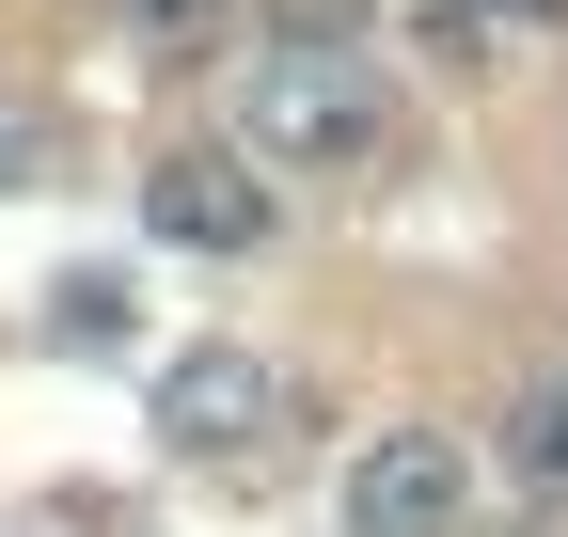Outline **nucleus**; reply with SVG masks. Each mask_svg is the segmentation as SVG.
Instances as JSON below:
<instances>
[{"label": "nucleus", "mask_w": 568, "mask_h": 537, "mask_svg": "<svg viewBox=\"0 0 568 537\" xmlns=\"http://www.w3.org/2000/svg\"><path fill=\"white\" fill-rule=\"evenodd\" d=\"M379 63L364 48H332V32H284L253 48V143L268 159H301V174H347V159H379Z\"/></svg>", "instance_id": "nucleus-1"}, {"label": "nucleus", "mask_w": 568, "mask_h": 537, "mask_svg": "<svg viewBox=\"0 0 568 537\" xmlns=\"http://www.w3.org/2000/svg\"><path fill=\"white\" fill-rule=\"evenodd\" d=\"M474 521V443L458 427H379L347 458V537H458Z\"/></svg>", "instance_id": "nucleus-2"}, {"label": "nucleus", "mask_w": 568, "mask_h": 537, "mask_svg": "<svg viewBox=\"0 0 568 537\" xmlns=\"http://www.w3.org/2000/svg\"><path fill=\"white\" fill-rule=\"evenodd\" d=\"M284 427V379L253 364V348H190V364H159V443L174 458H253Z\"/></svg>", "instance_id": "nucleus-3"}, {"label": "nucleus", "mask_w": 568, "mask_h": 537, "mask_svg": "<svg viewBox=\"0 0 568 537\" xmlns=\"http://www.w3.org/2000/svg\"><path fill=\"white\" fill-rule=\"evenodd\" d=\"M142 222H159L174 253H253L268 237V190H253L237 143H174L159 174H142Z\"/></svg>", "instance_id": "nucleus-4"}, {"label": "nucleus", "mask_w": 568, "mask_h": 537, "mask_svg": "<svg viewBox=\"0 0 568 537\" xmlns=\"http://www.w3.org/2000/svg\"><path fill=\"white\" fill-rule=\"evenodd\" d=\"M506 475L568 506V379H521V412H506Z\"/></svg>", "instance_id": "nucleus-5"}, {"label": "nucleus", "mask_w": 568, "mask_h": 537, "mask_svg": "<svg viewBox=\"0 0 568 537\" xmlns=\"http://www.w3.org/2000/svg\"><path fill=\"white\" fill-rule=\"evenodd\" d=\"M111 17H126V48H159V63H190L205 32L237 17V0H111Z\"/></svg>", "instance_id": "nucleus-6"}, {"label": "nucleus", "mask_w": 568, "mask_h": 537, "mask_svg": "<svg viewBox=\"0 0 568 537\" xmlns=\"http://www.w3.org/2000/svg\"><path fill=\"white\" fill-rule=\"evenodd\" d=\"M48 159H63V143H48V111H32V95H0V190H48Z\"/></svg>", "instance_id": "nucleus-7"}, {"label": "nucleus", "mask_w": 568, "mask_h": 537, "mask_svg": "<svg viewBox=\"0 0 568 537\" xmlns=\"http://www.w3.org/2000/svg\"><path fill=\"white\" fill-rule=\"evenodd\" d=\"M48 332H63V348H111V332H126V301H111V285H63V316H48Z\"/></svg>", "instance_id": "nucleus-8"}, {"label": "nucleus", "mask_w": 568, "mask_h": 537, "mask_svg": "<svg viewBox=\"0 0 568 537\" xmlns=\"http://www.w3.org/2000/svg\"><path fill=\"white\" fill-rule=\"evenodd\" d=\"M489 17H568V0H489Z\"/></svg>", "instance_id": "nucleus-9"}, {"label": "nucleus", "mask_w": 568, "mask_h": 537, "mask_svg": "<svg viewBox=\"0 0 568 537\" xmlns=\"http://www.w3.org/2000/svg\"><path fill=\"white\" fill-rule=\"evenodd\" d=\"M521 537H568V521H521Z\"/></svg>", "instance_id": "nucleus-10"}]
</instances>
